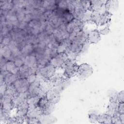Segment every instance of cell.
I'll list each match as a JSON object with an SVG mask.
<instances>
[{"instance_id": "d6a6232c", "label": "cell", "mask_w": 124, "mask_h": 124, "mask_svg": "<svg viewBox=\"0 0 124 124\" xmlns=\"http://www.w3.org/2000/svg\"><path fill=\"white\" fill-rule=\"evenodd\" d=\"M15 63L16 65V66L18 67H20V66H21L23 64V61L20 60V59H17L15 61Z\"/></svg>"}, {"instance_id": "44dd1931", "label": "cell", "mask_w": 124, "mask_h": 124, "mask_svg": "<svg viewBox=\"0 0 124 124\" xmlns=\"http://www.w3.org/2000/svg\"><path fill=\"white\" fill-rule=\"evenodd\" d=\"M10 117V112L6 111L0 108V124H6Z\"/></svg>"}, {"instance_id": "ffe728a7", "label": "cell", "mask_w": 124, "mask_h": 124, "mask_svg": "<svg viewBox=\"0 0 124 124\" xmlns=\"http://www.w3.org/2000/svg\"><path fill=\"white\" fill-rule=\"evenodd\" d=\"M55 118L52 116H50L49 115H42L39 118V119L41 123H53L54 122Z\"/></svg>"}, {"instance_id": "52a82bcc", "label": "cell", "mask_w": 124, "mask_h": 124, "mask_svg": "<svg viewBox=\"0 0 124 124\" xmlns=\"http://www.w3.org/2000/svg\"><path fill=\"white\" fill-rule=\"evenodd\" d=\"M14 85L18 93H25L28 91L30 84L26 78H20L16 79Z\"/></svg>"}, {"instance_id": "8fae6325", "label": "cell", "mask_w": 124, "mask_h": 124, "mask_svg": "<svg viewBox=\"0 0 124 124\" xmlns=\"http://www.w3.org/2000/svg\"><path fill=\"white\" fill-rule=\"evenodd\" d=\"M119 104V103L118 102L109 100V103L107 108L106 113L111 117L118 113Z\"/></svg>"}, {"instance_id": "9c48e42d", "label": "cell", "mask_w": 124, "mask_h": 124, "mask_svg": "<svg viewBox=\"0 0 124 124\" xmlns=\"http://www.w3.org/2000/svg\"><path fill=\"white\" fill-rule=\"evenodd\" d=\"M101 39L100 33L97 30H93L89 32L87 35V41L90 44H96Z\"/></svg>"}, {"instance_id": "d6986e66", "label": "cell", "mask_w": 124, "mask_h": 124, "mask_svg": "<svg viewBox=\"0 0 124 124\" xmlns=\"http://www.w3.org/2000/svg\"><path fill=\"white\" fill-rule=\"evenodd\" d=\"M18 93L17 90L14 84H11L9 85H7L6 91L4 95H6L9 97H10L13 99L14 97H15L17 93Z\"/></svg>"}, {"instance_id": "277c9868", "label": "cell", "mask_w": 124, "mask_h": 124, "mask_svg": "<svg viewBox=\"0 0 124 124\" xmlns=\"http://www.w3.org/2000/svg\"><path fill=\"white\" fill-rule=\"evenodd\" d=\"M68 59L66 53H60L56 54L50 59V64L54 66L56 68L62 67L65 62Z\"/></svg>"}, {"instance_id": "30bf717a", "label": "cell", "mask_w": 124, "mask_h": 124, "mask_svg": "<svg viewBox=\"0 0 124 124\" xmlns=\"http://www.w3.org/2000/svg\"><path fill=\"white\" fill-rule=\"evenodd\" d=\"M27 99L24 100L16 106V108L17 115L21 116H24L26 115L29 108Z\"/></svg>"}, {"instance_id": "8992f818", "label": "cell", "mask_w": 124, "mask_h": 124, "mask_svg": "<svg viewBox=\"0 0 124 124\" xmlns=\"http://www.w3.org/2000/svg\"><path fill=\"white\" fill-rule=\"evenodd\" d=\"M0 108L8 112L15 107L13 99L6 95L0 96Z\"/></svg>"}, {"instance_id": "6da1fadb", "label": "cell", "mask_w": 124, "mask_h": 124, "mask_svg": "<svg viewBox=\"0 0 124 124\" xmlns=\"http://www.w3.org/2000/svg\"><path fill=\"white\" fill-rule=\"evenodd\" d=\"M78 66L75 60L68 59L62 67V68L64 69L63 76L69 79L76 76Z\"/></svg>"}, {"instance_id": "7402d4cb", "label": "cell", "mask_w": 124, "mask_h": 124, "mask_svg": "<svg viewBox=\"0 0 124 124\" xmlns=\"http://www.w3.org/2000/svg\"><path fill=\"white\" fill-rule=\"evenodd\" d=\"M25 64L29 67L34 68L36 65V62L35 60V57L34 56H28L25 59Z\"/></svg>"}, {"instance_id": "4316f807", "label": "cell", "mask_w": 124, "mask_h": 124, "mask_svg": "<svg viewBox=\"0 0 124 124\" xmlns=\"http://www.w3.org/2000/svg\"><path fill=\"white\" fill-rule=\"evenodd\" d=\"M97 115L94 113H90L88 116L89 121L91 123H94V124L97 123Z\"/></svg>"}, {"instance_id": "e0dca14e", "label": "cell", "mask_w": 124, "mask_h": 124, "mask_svg": "<svg viewBox=\"0 0 124 124\" xmlns=\"http://www.w3.org/2000/svg\"><path fill=\"white\" fill-rule=\"evenodd\" d=\"M5 67L6 71H7L9 72L12 73L14 75H16L18 73V67L16 66L15 62H13L12 61H9L5 63Z\"/></svg>"}, {"instance_id": "9a60e30c", "label": "cell", "mask_w": 124, "mask_h": 124, "mask_svg": "<svg viewBox=\"0 0 124 124\" xmlns=\"http://www.w3.org/2000/svg\"><path fill=\"white\" fill-rule=\"evenodd\" d=\"M27 97L28 93H27L26 92L18 93L13 98V101L14 103L15 106L16 107L18 104L27 99Z\"/></svg>"}, {"instance_id": "ac0fdd59", "label": "cell", "mask_w": 124, "mask_h": 124, "mask_svg": "<svg viewBox=\"0 0 124 124\" xmlns=\"http://www.w3.org/2000/svg\"><path fill=\"white\" fill-rule=\"evenodd\" d=\"M97 121L99 124H112L111 117L106 113L97 115Z\"/></svg>"}, {"instance_id": "4dcf8cb0", "label": "cell", "mask_w": 124, "mask_h": 124, "mask_svg": "<svg viewBox=\"0 0 124 124\" xmlns=\"http://www.w3.org/2000/svg\"><path fill=\"white\" fill-rule=\"evenodd\" d=\"M118 113L119 114H124V102H120L119 104Z\"/></svg>"}, {"instance_id": "2e32d148", "label": "cell", "mask_w": 124, "mask_h": 124, "mask_svg": "<svg viewBox=\"0 0 124 124\" xmlns=\"http://www.w3.org/2000/svg\"><path fill=\"white\" fill-rule=\"evenodd\" d=\"M55 104L48 101L41 110L42 115L50 114L55 109Z\"/></svg>"}, {"instance_id": "603a6c76", "label": "cell", "mask_w": 124, "mask_h": 124, "mask_svg": "<svg viewBox=\"0 0 124 124\" xmlns=\"http://www.w3.org/2000/svg\"><path fill=\"white\" fill-rule=\"evenodd\" d=\"M40 98V97L39 96L29 97L27 99V100L29 108L37 107V104Z\"/></svg>"}, {"instance_id": "5bb4252c", "label": "cell", "mask_w": 124, "mask_h": 124, "mask_svg": "<svg viewBox=\"0 0 124 124\" xmlns=\"http://www.w3.org/2000/svg\"><path fill=\"white\" fill-rule=\"evenodd\" d=\"M41 110L38 107L29 108L27 113L26 116L28 118H39L42 115Z\"/></svg>"}, {"instance_id": "f1b7e54d", "label": "cell", "mask_w": 124, "mask_h": 124, "mask_svg": "<svg viewBox=\"0 0 124 124\" xmlns=\"http://www.w3.org/2000/svg\"><path fill=\"white\" fill-rule=\"evenodd\" d=\"M109 27V23L107 24V25L104 28L100 30L99 31L100 34H102V35L108 34L110 32V29Z\"/></svg>"}, {"instance_id": "cb8c5ba5", "label": "cell", "mask_w": 124, "mask_h": 124, "mask_svg": "<svg viewBox=\"0 0 124 124\" xmlns=\"http://www.w3.org/2000/svg\"><path fill=\"white\" fill-rule=\"evenodd\" d=\"M12 53L11 50L7 46L1 47V55H3L4 58H9Z\"/></svg>"}, {"instance_id": "3957f363", "label": "cell", "mask_w": 124, "mask_h": 124, "mask_svg": "<svg viewBox=\"0 0 124 124\" xmlns=\"http://www.w3.org/2000/svg\"><path fill=\"white\" fill-rule=\"evenodd\" d=\"M93 68L89 64L83 63L78 66L77 76L80 80H85L90 77L93 74Z\"/></svg>"}, {"instance_id": "1f68e13d", "label": "cell", "mask_w": 124, "mask_h": 124, "mask_svg": "<svg viewBox=\"0 0 124 124\" xmlns=\"http://www.w3.org/2000/svg\"><path fill=\"white\" fill-rule=\"evenodd\" d=\"M58 6L61 8H67V1L62 0L58 2Z\"/></svg>"}, {"instance_id": "f546056e", "label": "cell", "mask_w": 124, "mask_h": 124, "mask_svg": "<svg viewBox=\"0 0 124 124\" xmlns=\"http://www.w3.org/2000/svg\"><path fill=\"white\" fill-rule=\"evenodd\" d=\"M27 81H28L29 83L30 84L33 82H34L37 79V76L35 74H32L29 75L27 78Z\"/></svg>"}, {"instance_id": "484cf974", "label": "cell", "mask_w": 124, "mask_h": 124, "mask_svg": "<svg viewBox=\"0 0 124 124\" xmlns=\"http://www.w3.org/2000/svg\"><path fill=\"white\" fill-rule=\"evenodd\" d=\"M7 87V84L3 81L2 82H0V96L4 95L6 91Z\"/></svg>"}, {"instance_id": "ba28073f", "label": "cell", "mask_w": 124, "mask_h": 124, "mask_svg": "<svg viewBox=\"0 0 124 124\" xmlns=\"http://www.w3.org/2000/svg\"><path fill=\"white\" fill-rule=\"evenodd\" d=\"M60 93L58 89L53 87L46 93V96L48 101L56 104L60 100Z\"/></svg>"}, {"instance_id": "836d02e7", "label": "cell", "mask_w": 124, "mask_h": 124, "mask_svg": "<svg viewBox=\"0 0 124 124\" xmlns=\"http://www.w3.org/2000/svg\"><path fill=\"white\" fill-rule=\"evenodd\" d=\"M120 119L122 122V124H124V114H120Z\"/></svg>"}, {"instance_id": "7a4b0ae2", "label": "cell", "mask_w": 124, "mask_h": 124, "mask_svg": "<svg viewBox=\"0 0 124 124\" xmlns=\"http://www.w3.org/2000/svg\"><path fill=\"white\" fill-rule=\"evenodd\" d=\"M112 14L105 11L103 13L92 12L91 21L97 26H102L105 24H108L111 21Z\"/></svg>"}, {"instance_id": "d4e9b609", "label": "cell", "mask_w": 124, "mask_h": 124, "mask_svg": "<svg viewBox=\"0 0 124 124\" xmlns=\"http://www.w3.org/2000/svg\"><path fill=\"white\" fill-rule=\"evenodd\" d=\"M111 122L112 124H122L120 114L119 113H117L113 116L111 117Z\"/></svg>"}, {"instance_id": "7c38bea8", "label": "cell", "mask_w": 124, "mask_h": 124, "mask_svg": "<svg viewBox=\"0 0 124 124\" xmlns=\"http://www.w3.org/2000/svg\"><path fill=\"white\" fill-rule=\"evenodd\" d=\"M106 11L112 14L115 12L119 7V2L117 0H111L106 1L105 5Z\"/></svg>"}, {"instance_id": "4fadbf2b", "label": "cell", "mask_w": 124, "mask_h": 124, "mask_svg": "<svg viewBox=\"0 0 124 124\" xmlns=\"http://www.w3.org/2000/svg\"><path fill=\"white\" fill-rule=\"evenodd\" d=\"M4 75H3L1 73V74L3 77L4 81L7 85L13 84V83H15V82L16 80V75L11 73L7 71H4Z\"/></svg>"}, {"instance_id": "83f0119b", "label": "cell", "mask_w": 124, "mask_h": 124, "mask_svg": "<svg viewBox=\"0 0 124 124\" xmlns=\"http://www.w3.org/2000/svg\"><path fill=\"white\" fill-rule=\"evenodd\" d=\"M116 97L117 101L119 103L124 102V91H122L120 92L116 93Z\"/></svg>"}, {"instance_id": "5b68a950", "label": "cell", "mask_w": 124, "mask_h": 124, "mask_svg": "<svg viewBox=\"0 0 124 124\" xmlns=\"http://www.w3.org/2000/svg\"><path fill=\"white\" fill-rule=\"evenodd\" d=\"M55 70L56 68L50 64L40 68L39 73L45 79H49L55 75Z\"/></svg>"}]
</instances>
